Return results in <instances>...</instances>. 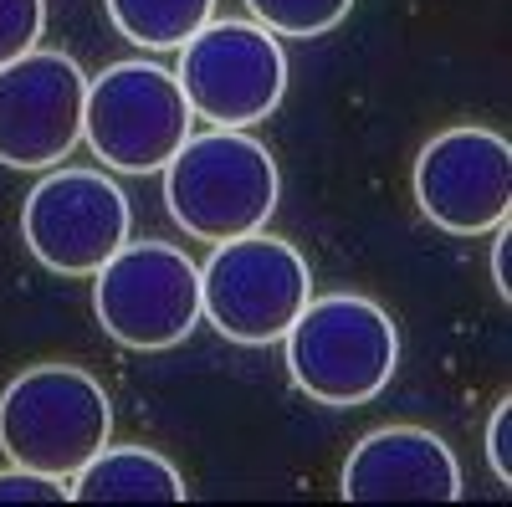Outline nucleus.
<instances>
[{
	"label": "nucleus",
	"mask_w": 512,
	"mask_h": 507,
	"mask_svg": "<svg viewBox=\"0 0 512 507\" xmlns=\"http://www.w3.org/2000/svg\"><path fill=\"white\" fill-rule=\"evenodd\" d=\"M164 210L195 241H236L267 231L282 205L277 154L251 129H205L190 134L164 169Z\"/></svg>",
	"instance_id": "1"
},
{
	"label": "nucleus",
	"mask_w": 512,
	"mask_h": 507,
	"mask_svg": "<svg viewBox=\"0 0 512 507\" xmlns=\"http://www.w3.org/2000/svg\"><path fill=\"white\" fill-rule=\"evenodd\" d=\"M292 385L328 410H354L390 390L400 369V323L364 292H323L282 333Z\"/></svg>",
	"instance_id": "2"
},
{
	"label": "nucleus",
	"mask_w": 512,
	"mask_h": 507,
	"mask_svg": "<svg viewBox=\"0 0 512 507\" xmlns=\"http://www.w3.org/2000/svg\"><path fill=\"white\" fill-rule=\"evenodd\" d=\"M113 441V400L88 369L47 359L0 390V451L16 467L72 477Z\"/></svg>",
	"instance_id": "3"
},
{
	"label": "nucleus",
	"mask_w": 512,
	"mask_h": 507,
	"mask_svg": "<svg viewBox=\"0 0 512 507\" xmlns=\"http://www.w3.org/2000/svg\"><path fill=\"white\" fill-rule=\"evenodd\" d=\"M313 298L308 257L282 236L251 231L221 241L200 267V323H210L226 344L267 349L292 328V318Z\"/></svg>",
	"instance_id": "4"
},
{
	"label": "nucleus",
	"mask_w": 512,
	"mask_h": 507,
	"mask_svg": "<svg viewBox=\"0 0 512 507\" xmlns=\"http://www.w3.org/2000/svg\"><path fill=\"white\" fill-rule=\"evenodd\" d=\"M195 134V113L180 77L154 57H128L88 77L82 103V144L113 175H154Z\"/></svg>",
	"instance_id": "5"
},
{
	"label": "nucleus",
	"mask_w": 512,
	"mask_h": 507,
	"mask_svg": "<svg viewBox=\"0 0 512 507\" xmlns=\"http://www.w3.org/2000/svg\"><path fill=\"white\" fill-rule=\"evenodd\" d=\"M93 318L123 349H180L200 328V267L175 241L128 236L93 272Z\"/></svg>",
	"instance_id": "6"
},
{
	"label": "nucleus",
	"mask_w": 512,
	"mask_h": 507,
	"mask_svg": "<svg viewBox=\"0 0 512 507\" xmlns=\"http://www.w3.org/2000/svg\"><path fill=\"white\" fill-rule=\"evenodd\" d=\"M175 77L210 129H256L287 98V52L256 21H205L180 47Z\"/></svg>",
	"instance_id": "7"
},
{
	"label": "nucleus",
	"mask_w": 512,
	"mask_h": 507,
	"mask_svg": "<svg viewBox=\"0 0 512 507\" xmlns=\"http://www.w3.org/2000/svg\"><path fill=\"white\" fill-rule=\"evenodd\" d=\"M134 236V205L108 169H47L21 205L26 251L57 277H93Z\"/></svg>",
	"instance_id": "8"
},
{
	"label": "nucleus",
	"mask_w": 512,
	"mask_h": 507,
	"mask_svg": "<svg viewBox=\"0 0 512 507\" xmlns=\"http://www.w3.org/2000/svg\"><path fill=\"white\" fill-rule=\"evenodd\" d=\"M410 190L420 216L446 236H487L512 210V144L482 123L441 129L415 154Z\"/></svg>",
	"instance_id": "9"
},
{
	"label": "nucleus",
	"mask_w": 512,
	"mask_h": 507,
	"mask_svg": "<svg viewBox=\"0 0 512 507\" xmlns=\"http://www.w3.org/2000/svg\"><path fill=\"white\" fill-rule=\"evenodd\" d=\"M88 72L67 52L31 47L0 67V164L47 175L82 144Z\"/></svg>",
	"instance_id": "10"
},
{
	"label": "nucleus",
	"mask_w": 512,
	"mask_h": 507,
	"mask_svg": "<svg viewBox=\"0 0 512 507\" xmlns=\"http://www.w3.org/2000/svg\"><path fill=\"white\" fill-rule=\"evenodd\" d=\"M338 492L344 502H456L461 461L425 426H379L349 451Z\"/></svg>",
	"instance_id": "11"
},
{
	"label": "nucleus",
	"mask_w": 512,
	"mask_h": 507,
	"mask_svg": "<svg viewBox=\"0 0 512 507\" xmlns=\"http://www.w3.org/2000/svg\"><path fill=\"white\" fill-rule=\"evenodd\" d=\"M77 502H185L190 487L180 467L154 446H98L67 477Z\"/></svg>",
	"instance_id": "12"
},
{
	"label": "nucleus",
	"mask_w": 512,
	"mask_h": 507,
	"mask_svg": "<svg viewBox=\"0 0 512 507\" xmlns=\"http://www.w3.org/2000/svg\"><path fill=\"white\" fill-rule=\"evenodd\" d=\"M103 6L113 31L149 57L180 52L205 21H216V0H103Z\"/></svg>",
	"instance_id": "13"
},
{
	"label": "nucleus",
	"mask_w": 512,
	"mask_h": 507,
	"mask_svg": "<svg viewBox=\"0 0 512 507\" xmlns=\"http://www.w3.org/2000/svg\"><path fill=\"white\" fill-rule=\"evenodd\" d=\"M246 11L282 41H318L349 21L354 0H246Z\"/></svg>",
	"instance_id": "14"
},
{
	"label": "nucleus",
	"mask_w": 512,
	"mask_h": 507,
	"mask_svg": "<svg viewBox=\"0 0 512 507\" xmlns=\"http://www.w3.org/2000/svg\"><path fill=\"white\" fill-rule=\"evenodd\" d=\"M47 31V0H0V67L31 52Z\"/></svg>",
	"instance_id": "15"
},
{
	"label": "nucleus",
	"mask_w": 512,
	"mask_h": 507,
	"mask_svg": "<svg viewBox=\"0 0 512 507\" xmlns=\"http://www.w3.org/2000/svg\"><path fill=\"white\" fill-rule=\"evenodd\" d=\"M0 502H72V482L67 477H47L31 467H11L0 472Z\"/></svg>",
	"instance_id": "16"
},
{
	"label": "nucleus",
	"mask_w": 512,
	"mask_h": 507,
	"mask_svg": "<svg viewBox=\"0 0 512 507\" xmlns=\"http://www.w3.org/2000/svg\"><path fill=\"white\" fill-rule=\"evenodd\" d=\"M487 467L502 487H512V400H497L487 415Z\"/></svg>",
	"instance_id": "17"
},
{
	"label": "nucleus",
	"mask_w": 512,
	"mask_h": 507,
	"mask_svg": "<svg viewBox=\"0 0 512 507\" xmlns=\"http://www.w3.org/2000/svg\"><path fill=\"white\" fill-rule=\"evenodd\" d=\"M492 236V257H487V272H492V287H497V298L507 303L512 298V277H507V251H512V231H507V221L497 226V231H487Z\"/></svg>",
	"instance_id": "18"
}]
</instances>
